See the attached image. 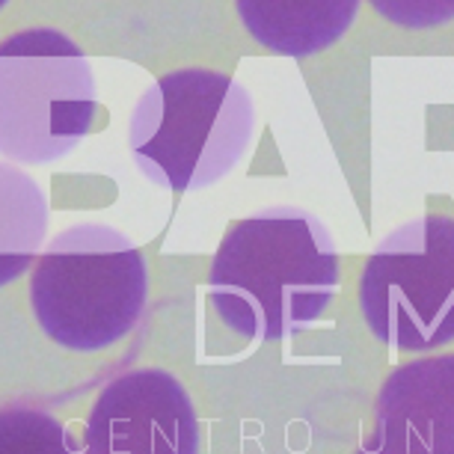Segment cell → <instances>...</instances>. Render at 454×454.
Returning a JSON list of instances; mask_svg holds the SVG:
<instances>
[{
    "mask_svg": "<svg viewBox=\"0 0 454 454\" xmlns=\"http://www.w3.org/2000/svg\"><path fill=\"white\" fill-rule=\"evenodd\" d=\"M81 451L72 431L42 410H0V454H72Z\"/></svg>",
    "mask_w": 454,
    "mask_h": 454,
    "instance_id": "obj_10",
    "label": "cell"
},
{
    "mask_svg": "<svg viewBox=\"0 0 454 454\" xmlns=\"http://www.w3.org/2000/svg\"><path fill=\"white\" fill-rule=\"evenodd\" d=\"M374 454H454V354L395 368L374 404Z\"/></svg>",
    "mask_w": 454,
    "mask_h": 454,
    "instance_id": "obj_7",
    "label": "cell"
},
{
    "mask_svg": "<svg viewBox=\"0 0 454 454\" xmlns=\"http://www.w3.org/2000/svg\"><path fill=\"white\" fill-rule=\"evenodd\" d=\"M255 137L253 96L229 74L182 68L137 101L128 145L140 173L176 193L205 191L241 164Z\"/></svg>",
    "mask_w": 454,
    "mask_h": 454,
    "instance_id": "obj_2",
    "label": "cell"
},
{
    "mask_svg": "<svg viewBox=\"0 0 454 454\" xmlns=\"http://www.w3.org/2000/svg\"><path fill=\"white\" fill-rule=\"evenodd\" d=\"M359 309L374 339L427 354L454 341V220L425 214L377 244L359 277Z\"/></svg>",
    "mask_w": 454,
    "mask_h": 454,
    "instance_id": "obj_5",
    "label": "cell"
},
{
    "mask_svg": "<svg viewBox=\"0 0 454 454\" xmlns=\"http://www.w3.org/2000/svg\"><path fill=\"white\" fill-rule=\"evenodd\" d=\"M211 303L247 339L297 336L327 312L339 291L330 229L303 208H264L226 232L211 262Z\"/></svg>",
    "mask_w": 454,
    "mask_h": 454,
    "instance_id": "obj_1",
    "label": "cell"
},
{
    "mask_svg": "<svg viewBox=\"0 0 454 454\" xmlns=\"http://www.w3.org/2000/svg\"><path fill=\"white\" fill-rule=\"evenodd\" d=\"M83 445L90 454H196L200 419L173 374L137 368L101 389Z\"/></svg>",
    "mask_w": 454,
    "mask_h": 454,
    "instance_id": "obj_6",
    "label": "cell"
},
{
    "mask_svg": "<svg viewBox=\"0 0 454 454\" xmlns=\"http://www.w3.org/2000/svg\"><path fill=\"white\" fill-rule=\"evenodd\" d=\"M45 235V191L15 164H0V288L27 273Z\"/></svg>",
    "mask_w": 454,
    "mask_h": 454,
    "instance_id": "obj_9",
    "label": "cell"
},
{
    "mask_svg": "<svg viewBox=\"0 0 454 454\" xmlns=\"http://www.w3.org/2000/svg\"><path fill=\"white\" fill-rule=\"evenodd\" d=\"M149 273L122 232L105 223H78L59 232L30 277L33 318L68 350H105L143 318Z\"/></svg>",
    "mask_w": 454,
    "mask_h": 454,
    "instance_id": "obj_3",
    "label": "cell"
},
{
    "mask_svg": "<svg viewBox=\"0 0 454 454\" xmlns=\"http://www.w3.org/2000/svg\"><path fill=\"white\" fill-rule=\"evenodd\" d=\"M247 33L273 54L312 57L354 24L359 0H235Z\"/></svg>",
    "mask_w": 454,
    "mask_h": 454,
    "instance_id": "obj_8",
    "label": "cell"
},
{
    "mask_svg": "<svg viewBox=\"0 0 454 454\" xmlns=\"http://www.w3.org/2000/svg\"><path fill=\"white\" fill-rule=\"evenodd\" d=\"M6 4H10V0H0V10H4V6H6Z\"/></svg>",
    "mask_w": 454,
    "mask_h": 454,
    "instance_id": "obj_12",
    "label": "cell"
},
{
    "mask_svg": "<svg viewBox=\"0 0 454 454\" xmlns=\"http://www.w3.org/2000/svg\"><path fill=\"white\" fill-rule=\"evenodd\" d=\"M372 10L398 27L431 30L454 21V0H368Z\"/></svg>",
    "mask_w": 454,
    "mask_h": 454,
    "instance_id": "obj_11",
    "label": "cell"
},
{
    "mask_svg": "<svg viewBox=\"0 0 454 454\" xmlns=\"http://www.w3.org/2000/svg\"><path fill=\"white\" fill-rule=\"evenodd\" d=\"M98 114L90 59L66 33L33 27L0 42V155L45 167L87 140Z\"/></svg>",
    "mask_w": 454,
    "mask_h": 454,
    "instance_id": "obj_4",
    "label": "cell"
}]
</instances>
